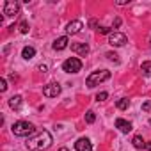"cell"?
<instances>
[{
    "instance_id": "15",
    "label": "cell",
    "mask_w": 151,
    "mask_h": 151,
    "mask_svg": "<svg viewBox=\"0 0 151 151\" xmlns=\"http://www.w3.org/2000/svg\"><path fill=\"white\" fill-rule=\"evenodd\" d=\"M140 71L142 75H146V77H151V60H146L140 64Z\"/></svg>"
},
{
    "instance_id": "27",
    "label": "cell",
    "mask_w": 151,
    "mask_h": 151,
    "mask_svg": "<svg viewBox=\"0 0 151 151\" xmlns=\"http://www.w3.org/2000/svg\"><path fill=\"white\" fill-rule=\"evenodd\" d=\"M37 69H39V71H43V73H45V71H46V69H48V68H46V66H45V64H41V66H39V68H37Z\"/></svg>"
},
{
    "instance_id": "16",
    "label": "cell",
    "mask_w": 151,
    "mask_h": 151,
    "mask_svg": "<svg viewBox=\"0 0 151 151\" xmlns=\"http://www.w3.org/2000/svg\"><path fill=\"white\" fill-rule=\"evenodd\" d=\"M132 144H133L137 149H140V147H144V146H146V142H144V139H142L140 135H135V137L132 139Z\"/></svg>"
},
{
    "instance_id": "8",
    "label": "cell",
    "mask_w": 151,
    "mask_h": 151,
    "mask_svg": "<svg viewBox=\"0 0 151 151\" xmlns=\"http://www.w3.org/2000/svg\"><path fill=\"white\" fill-rule=\"evenodd\" d=\"M71 50L75 53H78L80 57H86L89 53V45L87 43H71Z\"/></svg>"
},
{
    "instance_id": "31",
    "label": "cell",
    "mask_w": 151,
    "mask_h": 151,
    "mask_svg": "<svg viewBox=\"0 0 151 151\" xmlns=\"http://www.w3.org/2000/svg\"><path fill=\"white\" fill-rule=\"evenodd\" d=\"M149 124H151V119H149Z\"/></svg>"
},
{
    "instance_id": "24",
    "label": "cell",
    "mask_w": 151,
    "mask_h": 151,
    "mask_svg": "<svg viewBox=\"0 0 151 151\" xmlns=\"http://www.w3.org/2000/svg\"><path fill=\"white\" fill-rule=\"evenodd\" d=\"M6 89H7V82H6V78H0V91L4 93Z\"/></svg>"
},
{
    "instance_id": "10",
    "label": "cell",
    "mask_w": 151,
    "mask_h": 151,
    "mask_svg": "<svg viewBox=\"0 0 151 151\" xmlns=\"http://www.w3.org/2000/svg\"><path fill=\"white\" fill-rule=\"evenodd\" d=\"M82 27H84V23H82L80 20H75V22H69V23H68L66 32H68V34H78V32L82 30Z\"/></svg>"
},
{
    "instance_id": "25",
    "label": "cell",
    "mask_w": 151,
    "mask_h": 151,
    "mask_svg": "<svg viewBox=\"0 0 151 151\" xmlns=\"http://www.w3.org/2000/svg\"><path fill=\"white\" fill-rule=\"evenodd\" d=\"M89 27L96 29V27H98V22H96V20H91V22H89Z\"/></svg>"
},
{
    "instance_id": "1",
    "label": "cell",
    "mask_w": 151,
    "mask_h": 151,
    "mask_svg": "<svg viewBox=\"0 0 151 151\" xmlns=\"http://www.w3.org/2000/svg\"><path fill=\"white\" fill-rule=\"evenodd\" d=\"M50 146H52V135H50V132H41V133H37L34 139H30L27 142V147L30 151H43V149H46Z\"/></svg>"
},
{
    "instance_id": "22",
    "label": "cell",
    "mask_w": 151,
    "mask_h": 151,
    "mask_svg": "<svg viewBox=\"0 0 151 151\" xmlns=\"http://www.w3.org/2000/svg\"><path fill=\"white\" fill-rule=\"evenodd\" d=\"M142 110H144V112H151V101H149V100L142 103Z\"/></svg>"
},
{
    "instance_id": "5",
    "label": "cell",
    "mask_w": 151,
    "mask_h": 151,
    "mask_svg": "<svg viewBox=\"0 0 151 151\" xmlns=\"http://www.w3.org/2000/svg\"><path fill=\"white\" fill-rule=\"evenodd\" d=\"M20 13V4L14 2V0H7L4 4V14L6 16H16Z\"/></svg>"
},
{
    "instance_id": "21",
    "label": "cell",
    "mask_w": 151,
    "mask_h": 151,
    "mask_svg": "<svg viewBox=\"0 0 151 151\" xmlns=\"http://www.w3.org/2000/svg\"><path fill=\"white\" fill-rule=\"evenodd\" d=\"M20 32H22V34H27V32H29V23H27V22H22V23H20Z\"/></svg>"
},
{
    "instance_id": "20",
    "label": "cell",
    "mask_w": 151,
    "mask_h": 151,
    "mask_svg": "<svg viewBox=\"0 0 151 151\" xmlns=\"http://www.w3.org/2000/svg\"><path fill=\"white\" fill-rule=\"evenodd\" d=\"M107 98H109V93H105V91H103V93H98V94H96V101H105Z\"/></svg>"
},
{
    "instance_id": "17",
    "label": "cell",
    "mask_w": 151,
    "mask_h": 151,
    "mask_svg": "<svg viewBox=\"0 0 151 151\" xmlns=\"http://www.w3.org/2000/svg\"><path fill=\"white\" fill-rule=\"evenodd\" d=\"M116 107H117L119 110H126V109L130 107V100H126V98H121V100H117Z\"/></svg>"
},
{
    "instance_id": "2",
    "label": "cell",
    "mask_w": 151,
    "mask_h": 151,
    "mask_svg": "<svg viewBox=\"0 0 151 151\" xmlns=\"http://www.w3.org/2000/svg\"><path fill=\"white\" fill-rule=\"evenodd\" d=\"M110 78V71L109 69H101V71H93L89 77L86 78V86L89 87V89H93L94 86H100L101 82H105V80H109Z\"/></svg>"
},
{
    "instance_id": "4",
    "label": "cell",
    "mask_w": 151,
    "mask_h": 151,
    "mask_svg": "<svg viewBox=\"0 0 151 151\" xmlns=\"http://www.w3.org/2000/svg\"><path fill=\"white\" fill-rule=\"evenodd\" d=\"M62 69L66 73H78L82 69V60L77 59V57H69L62 62Z\"/></svg>"
},
{
    "instance_id": "32",
    "label": "cell",
    "mask_w": 151,
    "mask_h": 151,
    "mask_svg": "<svg viewBox=\"0 0 151 151\" xmlns=\"http://www.w3.org/2000/svg\"><path fill=\"white\" fill-rule=\"evenodd\" d=\"M149 43H151V39H149Z\"/></svg>"
},
{
    "instance_id": "3",
    "label": "cell",
    "mask_w": 151,
    "mask_h": 151,
    "mask_svg": "<svg viewBox=\"0 0 151 151\" xmlns=\"http://www.w3.org/2000/svg\"><path fill=\"white\" fill-rule=\"evenodd\" d=\"M36 132V126L29 121H16L13 124V133L18 135V137H29Z\"/></svg>"
},
{
    "instance_id": "29",
    "label": "cell",
    "mask_w": 151,
    "mask_h": 151,
    "mask_svg": "<svg viewBox=\"0 0 151 151\" xmlns=\"http://www.w3.org/2000/svg\"><path fill=\"white\" fill-rule=\"evenodd\" d=\"M144 147H146V149H151V142H149V144H146Z\"/></svg>"
},
{
    "instance_id": "19",
    "label": "cell",
    "mask_w": 151,
    "mask_h": 151,
    "mask_svg": "<svg viewBox=\"0 0 151 151\" xmlns=\"http://www.w3.org/2000/svg\"><path fill=\"white\" fill-rule=\"evenodd\" d=\"M105 57H107L109 60H112V62H119V59H117V53H114V52H109V53H105Z\"/></svg>"
},
{
    "instance_id": "6",
    "label": "cell",
    "mask_w": 151,
    "mask_h": 151,
    "mask_svg": "<svg viewBox=\"0 0 151 151\" xmlns=\"http://www.w3.org/2000/svg\"><path fill=\"white\" fill-rule=\"evenodd\" d=\"M109 43H110L112 46H124V45L128 43V37H126L124 34H121V32H114V34H110Z\"/></svg>"
},
{
    "instance_id": "12",
    "label": "cell",
    "mask_w": 151,
    "mask_h": 151,
    "mask_svg": "<svg viewBox=\"0 0 151 151\" xmlns=\"http://www.w3.org/2000/svg\"><path fill=\"white\" fill-rule=\"evenodd\" d=\"M68 43H69V39H68V36H62V37H57V39L53 41V50H57V52H60V50H64V48H68Z\"/></svg>"
},
{
    "instance_id": "28",
    "label": "cell",
    "mask_w": 151,
    "mask_h": 151,
    "mask_svg": "<svg viewBox=\"0 0 151 151\" xmlns=\"http://www.w3.org/2000/svg\"><path fill=\"white\" fill-rule=\"evenodd\" d=\"M117 4L119 6H124V4H128V0H117Z\"/></svg>"
},
{
    "instance_id": "7",
    "label": "cell",
    "mask_w": 151,
    "mask_h": 151,
    "mask_svg": "<svg viewBox=\"0 0 151 151\" xmlns=\"http://www.w3.org/2000/svg\"><path fill=\"white\" fill-rule=\"evenodd\" d=\"M43 94L48 96V98H57L60 94V86L59 84H48L43 87Z\"/></svg>"
},
{
    "instance_id": "14",
    "label": "cell",
    "mask_w": 151,
    "mask_h": 151,
    "mask_svg": "<svg viewBox=\"0 0 151 151\" xmlns=\"http://www.w3.org/2000/svg\"><path fill=\"white\" fill-rule=\"evenodd\" d=\"M9 107L14 109V110H18V109L22 107V96H13V98L9 100Z\"/></svg>"
},
{
    "instance_id": "26",
    "label": "cell",
    "mask_w": 151,
    "mask_h": 151,
    "mask_svg": "<svg viewBox=\"0 0 151 151\" xmlns=\"http://www.w3.org/2000/svg\"><path fill=\"white\" fill-rule=\"evenodd\" d=\"M119 25H121V20H119V18H116V20H114V27H119Z\"/></svg>"
},
{
    "instance_id": "30",
    "label": "cell",
    "mask_w": 151,
    "mask_h": 151,
    "mask_svg": "<svg viewBox=\"0 0 151 151\" xmlns=\"http://www.w3.org/2000/svg\"><path fill=\"white\" fill-rule=\"evenodd\" d=\"M59 151H69V149H68V147H60Z\"/></svg>"
},
{
    "instance_id": "9",
    "label": "cell",
    "mask_w": 151,
    "mask_h": 151,
    "mask_svg": "<svg viewBox=\"0 0 151 151\" xmlns=\"http://www.w3.org/2000/svg\"><path fill=\"white\" fill-rule=\"evenodd\" d=\"M75 149L77 151H93V144H91L89 139L82 137V139H78L77 142H75Z\"/></svg>"
},
{
    "instance_id": "23",
    "label": "cell",
    "mask_w": 151,
    "mask_h": 151,
    "mask_svg": "<svg viewBox=\"0 0 151 151\" xmlns=\"http://www.w3.org/2000/svg\"><path fill=\"white\" fill-rule=\"evenodd\" d=\"M98 32H100V34H110V32H112V29H110V27H100V29H98Z\"/></svg>"
},
{
    "instance_id": "11",
    "label": "cell",
    "mask_w": 151,
    "mask_h": 151,
    "mask_svg": "<svg viewBox=\"0 0 151 151\" xmlns=\"http://www.w3.org/2000/svg\"><path fill=\"white\" fill-rule=\"evenodd\" d=\"M116 128L119 130V132H123V133H130L132 132V123H128L126 119H116Z\"/></svg>"
},
{
    "instance_id": "13",
    "label": "cell",
    "mask_w": 151,
    "mask_h": 151,
    "mask_svg": "<svg viewBox=\"0 0 151 151\" xmlns=\"http://www.w3.org/2000/svg\"><path fill=\"white\" fill-rule=\"evenodd\" d=\"M34 55H36V48H34V46H25L23 52H22V57H23L25 60H30Z\"/></svg>"
},
{
    "instance_id": "18",
    "label": "cell",
    "mask_w": 151,
    "mask_h": 151,
    "mask_svg": "<svg viewBox=\"0 0 151 151\" xmlns=\"http://www.w3.org/2000/svg\"><path fill=\"white\" fill-rule=\"evenodd\" d=\"M96 121V114L93 112V110H89V112H86V123H89V124H93Z\"/></svg>"
}]
</instances>
